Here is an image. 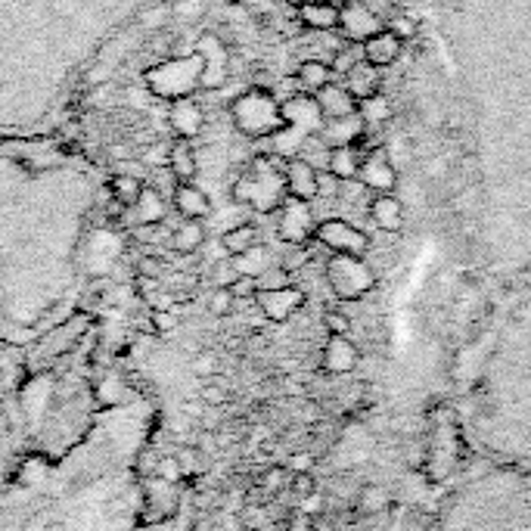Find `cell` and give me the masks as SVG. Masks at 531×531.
<instances>
[{
	"instance_id": "6da1fadb",
	"label": "cell",
	"mask_w": 531,
	"mask_h": 531,
	"mask_svg": "<svg viewBox=\"0 0 531 531\" xmlns=\"http://www.w3.org/2000/svg\"><path fill=\"white\" fill-rule=\"evenodd\" d=\"M100 196V171L63 140H0V333H31L69 305Z\"/></svg>"
},
{
	"instance_id": "7a4b0ae2",
	"label": "cell",
	"mask_w": 531,
	"mask_h": 531,
	"mask_svg": "<svg viewBox=\"0 0 531 531\" xmlns=\"http://www.w3.org/2000/svg\"><path fill=\"white\" fill-rule=\"evenodd\" d=\"M162 0H0V140L50 134L78 75Z\"/></svg>"
},
{
	"instance_id": "3957f363",
	"label": "cell",
	"mask_w": 531,
	"mask_h": 531,
	"mask_svg": "<svg viewBox=\"0 0 531 531\" xmlns=\"http://www.w3.org/2000/svg\"><path fill=\"white\" fill-rule=\"evenodd\" d=\"M231 122L243 137L248 140H267L277 137L286 127L280 100L265 87H248L246 93H239L231 103Z\"/></svg>"
},
{
	"instance_id": "277c9868",
	"label": "cell",
	"mask_w": 531,
	"mask_h": 531,
	"mask_svg": "<svg viewBox=\"0 0 531 531\" xmlns=\"http://www.w3.org/2000/svg\"><path fill=\"white\" fill-rule=\"evenodd\" d=\"M231 196L243 205H252L255 212L267 214L277 212L286 199V184H283V168H274V156H258L252 165L233 180Z\"/></svg>"
},
{
	"instance_id": "5b68a950",
	"label": "cell",
	"mask_w": 531,
	"mask_h": 531,
	"mask_svg": "<svg viewBox=\"0 0 531 531\" xmlns=\"http://www.w3.org/2000/svg\"><path fill=\"white\" fill-rule=\"evenodd\" d=\"M205 59L203 53L193 47L187 57L178 59H165L146 69V87H150L152 97L162 100H178V97H193L199 91V78H203Z\"/></svg>"
},
{
	"instance_id": "8992f818",
	"label": "cell",
	"mask_w": 531,
	"mask_h": 531,
	"mask_svg": "<svg viewBox=\"0 0 531 531\" xmlns=\"http://www.w3.org/2000/svg\"><path fill=\"white\" fill-rule=\"evenodd\" d=\"M326 283L335 292V299L354 301V299H364L370 289L376 286V274L361 255L333 252L326 261Z\"/></svg>"
},
{
	"instance_id": "52a82bcc",
	"label": "cell",
	"mask_w": 531,
	"mask_h": 531,
	"mask_svg": "<svg viewBox=\"0 0 531 531\" xmlns=\"http://www.w3.org/2000/svg\"><path fill=\"white\" fill-rule=\"evenodd\" d=\"M314 239H318L320 246H326L329 252H339V255H361V258H364L370 252V237L345 218L320 221V224L314 227Z\"/></svg>"
},
{
	"instance_id": "ba28073f",
	"label": "cell",
	"mask_w": 531,
	"mask_h": 531,
	"mask_svg": "<svg viewBox=\"0 0 531 531\" xmlns=\"http://www.w3.org/2000/svg\"><path fill=\"white\" fill-rule=\"evenodd\" d=\"M386 29L379 16L364 4V0H345L339 6V35L345 38L348 44H364L367 38H373L376 31Z\"/></svg>"
},
{
	"instance_id": "9c48e42d",
	"label": "cell",
	"mask_w": 531,
	"mask_h": 531,
	"mask_svg": "<svg viewBox=\"0 0 531 531\" xmlns=\"http://www.w3.org/2000/svg\"><path fill=\"white\" fill-rule=\"evenodd\" d=\"M280 212V239L289 246H305L308 239L314 237V227H318V221H314L311 214V203H305V199H292L286 196L283 205L277 208Z\"/></svg>"
},
{
	"instance_id": "30bf717a",
	"label": "cell",
	"mask_w": 531,
	"mask_h": 531,
	"mask_svg": "<svg viewBox=\"0 0 531 531\" xmlns=\"http://www.w3.org/2000/svg\"><path fill=\"white\" fill-rule=\"evenodd\" d=\"M283 109V131H299V140L305 144L308 137H318V131L324 127V116H320V106L314 100V93H299V97L280 103Z\"/></svg>"
},
{
	"instance_id": "8fae6325",
	"label": "cell",
	"mask_w": 531,
	"mask_h": 531,
	"mask_svg": "<svg viewBox=\"0 0 531 531\" xmlns=\"http://www.w3.org/2000/svg\"><path fill=\"white\" fill-rule=\"evenodd\" d=\"M196 50L203 53L205 69L203 78H199V91H218L227 82V72H231V57H227V47L218 35L205 31L203 38L196 41Z\"/></svg>"
},
{
	"instance_id": "7c38bea8",
	"label": "cell",
	"mask_w": 531,
	"mask_h": 531,
	"mask_svg": "<svg viewBox=\"0 0 531 531\" xmlns=\"http://www.w3.org/2000/svg\"><path fill=\"white\" fill-rule=\"evenodd\" d=\"M255 305L261 308L267 320L274 324H283V320L292 318L301 305H305V292L299 286H280V289H258L255 292Z\"/></svg>"
},
{
	"instance_id": "4fadbf2b",
	"label": "cell",
	"mask_w": 531,
	"mask_h": 531,
	"mask_svg": "<svg viewBox=\"0 0 531 531\" xmlns=\"http://www.w3.org/2000/svg\"><path fill=\"white\" fill-rule=\"evenodd\" d=\"M283 184H286V196L292 199H311L320 196V171L318 165H311L305 156H292L283 162Z\"/></svg>"
},
{
	"instance_id": "5bb4252c",
	"label": "cell",
	"mask_w": 531,
	"mask_h": 531,
	"mask_svg": "<svg viewBox=\"0 0 531 531\" xmlns=\"http://www.w3.org/2000/svg\"><path fill=\"white\" fill-rule=\"evenodd\" d=\"M318 137L326 150H335V146H361V150H364L367 125L358 112H354V116H345V118H329V122H324V127L318 131Z\"/></svg>"
},
{
	"instance_id": "9a60e30c",
	"label": "cell",
	"mask_w": 531,
	"mask_h": 531,
	"mask_svg": "<svg viewBox=\"0 0 531 531\" xmlns=\"http://www.w3.org/2000/svg\"><path fill=\"white\" fill-rule=\"evenodd\" d=\"M168 122H171V131L184 140H193L203 134L205 127V112L203 106L193 97H178L171 100V109H168Z\"/></svg>"
},
{
	"instance_id": "2e32d148",
	"label": "cell",
	"mask_w": 531,
	"mask_h": 531,
	"mask_svg": "<svg viewBox=\"0 0 531 531\" xmlns=\"http://www.w3.org/2000/svg\"><path fill=\"white\" fill-rule=\"evenodd\" d=\"M358 178H361V184L376 193H395V187H398V171H395V165L386 159V152H379V150L367 152Z\"/></svg>"
},
{
	"instance_id": "e0dca14e",
	"label": "cell",
	"mask_w": 531,
	"mask_h": 531,
	"mask_svg": "<svg viewBox=\"0 0 531 531\" xmlns=\"http://www.w3.org/2000/svg\"><path fill=\"white\" fill-rule=\"evenodd\" d=\"M361 47H364L361 53H364V59L370 65H376V69H388V65L398 63L401 50H405V41L395 38L388 29H382V31H376L373 38H367Z\"/></svg>"
},
{
	"instance_id": "ac0fdd59",
	"label": "cell",
	"mask_w": 531,
	"mask_h": 531,
	"mask_svg": "<svg viewBox=\"0 0 531 531\" xmlns=\"http://www.w3.org/2000/svg\"><path fill=\"white\" fill-rule=\"evenodd\" d=\"M314 100H318L324 122H329V118H345V116H354V112H358V100L348 93L345 84L333 82V84L320 87V91L314 93Z\"/></svg>"
},
{
	"instance_id": "d6986e66",
	"label": "cell",
	"mask_w": 531,
	"mask_h": 531,
	"mask_svg": "<svg viewBox=\"0 0 531 531\" xmlns=\"http://www.w3.org/2000/svg\"><path fill=\"white\" fill-rule=\"evenodd\" d=\"M171 199H174V208L190 221H203L212 214V199H208V193L203 187L190 184V180H180V184L174 187Z\"/></svg>"
},
{
	"instance_id": "ffe728a7",
	"label": "cell",
	"mask_w": 531,
	"mask_h": 531,
	"mask_svg": "<svg viewBox=\"0 0 531 531\" xmlns=\"http://www.w3.org/2000/svg\"><path fill=\"white\" fill-rule=\"evenodd\" d=\"M370 221L379 231L398 233L405 227V205H401V199L395 193H376V199L370 203Z\"/></svg>"
},
{
	"instance_id": "44dd1931",
	"label": "cell",
	"mask_w": 531,
	"mask_h": 531,
	"mask_svg": "<svg viewBox=\"0 0 531 531\" xmlns=\"http://www.w3.org/2000/svg\"><path fill=\"white\" fill-rule=\"evenodd\" d=\"M358 361V345L348 335H329V342L324 345V367L329 373H352Z\"/></svg>"
},
{
	"instance_id": "7402d4cb",
	"label": "cell",
	"mask_w": 531,
	"mask_h": 531,
	"mask_svg": "<svg viewBox=\"0 0 531 531\" xmlns=\"http://www.w3.org/2000/svg\"><path fill=\"white\" fill-rule=\"evenodd\" d=\"M345 87H348V93L361 103V100H370L373 93H379L382 75L376 65L367 63V59H358V63L345 72Z\"/></svg>"
},
{
	"instance_id": "603a6c76",
	"label": "cell",
	"mask_w": 531,
	"mask_h": 531,
	"mask_svg": "<svg viewBox=\"0 0 531 531\" xmlns=\"http://www.w3.org/2000/svg\"><path fill=\"white\" fill-rule=\"evenodd\" d=\"M367 152L361 146H335L326 156V174L335 180H354L361 174Z\"/></svg>"
},
{
	"instance_id": "cb8c5ba5",
	"label": "cell",
	"mask_w": 531,
	"mask_h": 531,
	"mask_svg": "<svg viewBox=\"0 0 531 531\" xmlns=\"http://www.w3.org/2000/svg\"><path fill=\"white\" fill-rule=\"evenodd\" d=\"M299 19L311 31H335L339 29V6L320 4V0H305V4H299Z\"/></svg>"
},
{
	"instance_id": "d4e9b609",
	"label": "cell",
	"mask_w": 531,
	"mask_h": 531,
	"mask_svg": "<svg viewBox=\"0 0 531 531\" xmlns=\"http://www.w3.org/2000/svg\"><path fill=\"white\" fill-rule=\"evenodd\" d=\"M168 171L174 174L178 180H193L199 174V159H196V150L190 146V140L178 137L171 146H168Z\"/></svg>"
},
{
	"instance_id": "484cf974",
	"label": "cell",
	"mask_w": 531,
	"mask_h": 531,
	"mask_svg": "<svg viewBox=\"0 0 531 531\" xmlns=\"http://www.w3.org/2000/svg\"><path fill=\"white\" fill-rule=\"evenodd\" d=\"M134 212H137L140 224L156 227V224H162V221L168 218V203L162 199V193H159L156 187L144 184V193H140V199L134 203Z\"/></svg>"
},
{
	"instance_id": "4316f807",
	"label": "cell",
	"mask_w": 531,
	"mask_h": 531,
	"mask_svg": "<svg viewBox=\"0 0 531 531\" xmlns=\"http://www.w3.org/2000/svg\"><path fill=\"white\" fill-rule=\"evenodd\" d=\"M333 65L324 63V59H305V63L299 65V72H295V78H299V84L305 87V93H318L320 87L333 84Z\"/></svg>"
},
{
	"instance_id": "83f0119b",
	"label": "cell",
	"mask_w": 531,
	"mask_h": 531,
	"mask_svg": "<svg viewBox=\"0 0 531 531\" xmlns=\"http://www.w3.org/2000/svg\"><path fill=\"white\" fill-rule=\"evenodd\" d=\"M203 243H205V224H199V221L187 218L184 224L174 227V233H171L174 252L193 255V252H199V248H203Z\"/></svg>"
},
{
	"instance_id": "f1b7e54d",
	"label": "cell",
	"mask_w": 531,
	"mask_h": 531,
	"mask_svg": "<svg viewBox=\"0 0 531 531\" xmlns=\"http://www.w3.org/2000/svg\"><path fill=\"white\" fill-rule=\"evenodd\" d=\"M140 193H144V180H140L137 174H112V180H109L112 203H118L122 208H134Z\"/></svg>"
},
{
	"instance_id": "f546056e",
	"label": "cell",
	"mask_w": 531,
	"mask_h": 531,
	"mask_svg": "<svg viewBox=\"0 0 531 531\" xmlns=\"http://www.w3.org/2000/svg\"><path fill=\"white\" fill-rule=\"evenodd\" d=\"M231 258H233V265H237L239 277H255V280H258L261 274L271 267V255H267L265 246H252V248H246V252H239V255H231Z\"/></svg>"
},
{
	"instance_id": "4dcf8cb0",
	"label": "cell",
	"mask_w": 531,
	"mask_h": 531,
	"mask_svg": "<svg viewBox=\"0 0 531 531\" xmlns=\"http://www.w3.org/2000/svg\"><path fill=\"white\" fill-rule=\"evenodd\" d=\"M358 116L364 118V125H367V131L370 127H382L392 118V103H388V97L386 93H373L370 100H361L358 103Z\"/></svg>"
},
{
	"instance_id": "1f68e13d",
	"label": "cell",
	"mask_w": 531,
	"mask_h": 531,
	"mask_svg": "<svg viewBox=\"0 0 531 531\" xmlns=\"http://www.w3.org/2000/svg\"><path fill=\"white\" fill-rule=\"evenodd\" d=\"M252 246H258V227L255 224H237L221 237V248H224V255H239Z\"/></svg>"
},
{
	"instance_id": "d6a6232c",
	"label": "cell",
	"mask_w": 531,
	"mask_h": 531,
	"mask_svg": "<svg viewBox=\"0 0 531 531\" xmlns=\"http://www.w3.org/2000/svg\"><path fill=\"white\" fill-rule=\"evenodd\" d=\"M286 485H289V469L286 466H267L258 479V488H265L267 497H277Z\"/></svg>"
},
{
	"instance_id": "836d02e7",
	"label": "cell",
	"mask_w": 531,
	"mask_h": 531,
	"mask_svg": "<svg viewBox=\"0 0 531 531\" xmlns=\"http://www.w3.org/2000/svg\"><path fill=\"white\" fill-rule=\"evenodd\" d=\"M237 277H239V271H237V265H233L231 255H227V258H218V261L212 265V283H214V286L231 289L233 283H237Z\"/></svg>"
},
{
	"instance_id": "e575fe53",
	"label": "cell",
	"mask_w": 531,
	"mask_h": 531,
	"mask_svg": "<svg viewBox=\"0 0 531 531\" xmlns=\"http://www.w3.org/2000/svg\"><path fill=\"white\" fill-rule=\"evenodd\" d=\"M233 305H237V299H233L231 289L214 286L212 295H208V314H212V318H227V314L233 311Z\"/></svg>"
},
{
	"instance_id": "d590c367",
	"label": "cell",
	"mask_w": 531,
	"mask_h": 531,
	"mask_svg": "<svg viewBox=\"0 0 531 531\" xmlns=\"http://www.w3.org/2000/svg\"><path fill=\"white\" fill-rule=\"evenodd\" d=\"M386 503H388L386 491L376 488V485H367L364 491H361V497H358L361 513H379V509H386Z\"/></svg>"
},
{
	"instance_id": "8d00e7d4",
	"label": "cell",
	"mask_w": 531,
	"mask_h": 531,
	"mask_svg": "<svg viewBox=\"0 0 531 531\" xmlns=\"http://www.w3.org/2000/svg\"><path fill=\"white\" fill-rule=\"evenodd\" d=\"M199 398H203L205 407H224L231 401V388L221 386V382H208V386L199 388Z\"/></svg>"
},
{
	"instance_id": "74e56055",
	"label": "cell",
	"mask_w": 531,
	"mask_h": 531,
	"mask_svg": "<svg viewBox=\"0 0 531 531\" xmlns=\"http://www.w3.org/2000/svg\"><path fill=\"white\" fill-rule=\"evenodd\" d=\"M184 475V469H180L178 457H159V469H156V479H162L165 485H174V482Z\"/></svg>"
},
{
	"instance_id": "f35d334b",
	"label": "cell",
	"mask_w": 531,
	"mask_h": 531,
	"mask_svg": "<svg viewBox=\"0 0 531 531\" xmlns=\"http://www.w3.org/2000/svg\"><path fill=\"white\" fill-rule=\"evenodd\" d=\"M218 354L214 352H199L196 358H193V373L196 376H218Z\"/></svg>"
},
{
	"instance_id": "ab89813d",
	"label": "cell",
	"mask_w": 531,
	"mask_h": 531,
	"mask_svg": "<svg viewBox=\"0 0 531 531\" xmlns=\"http://www.w3.org/2000/svg\"><path fill=\"white\" fill-rule=\"evenodd\" d=\"M150 326L156 329V333H171V329L178 326V318H174V311H168V308H152Z\"/></svg>"
},
{
	"instance_id": "60d3db41",
	"label": "cell",
	"mask_w": 531,
	"mask_h": 531,
	"mask_svg": "<svg viewBox=\"0 0 531 531\" xmlns=\"http://www.w3.org/2000/svg\"><path fill=\"white\" fill-rule=\"evenodd\" d=\"M386 29L392 31L395 38H401V41H410V38L416 35V25H413V19H407V16H395V19H388V22H386Z\"/></svg>"
},
{
	"instance_id": "b9f144b4",
	"label": "cell",
	"mask_w": 531,
	"mask_h": 531,
	"mask_svg": "<svg viewBox=\"0 0 531 531\" xmlns=\"http://www.w3.org/2000/svg\"><path fill=\"white\" fill-rule=\"evenodd\" d=\"M280 286H289V274L283 267H267L258 277V289H280Z\"/></svg>"
},
{
	"instance_id": "7bdbcfd3",
	"label": "cell",
	"mask_w": 531,
	"mask_h": 531,
	"mask_svg": "<svg viewBox=\"0 0 531 531\" xmlns=\"http://www.w3.org/2000/svg\"><path fill=\"white\" fill-rule=\"evenodd\" d=\"M324 326L329 329V335H348V329H352V320H348L342 311H326L324 314Z\"/></svg>"
},
{
	"instance_id": "ee69618b",
	"label": "cell",
	"mask_w": 531,
	"mask_h": 531,
	"mask_svg": "<svg viewBox=\"0 0 531 531\" xmlns=\"http://www.w3.org/2000/svg\"><path fill=\"white\" fill-rule=\"evenodd\" d=\"M286 469H289V475L311 473V469H314V454H308V450H295V454L289 457Z\"/></svg>"
},
{
	"instance_id": "f6af8a7d",
	"label": "cell",
	"mask_w": 531,
	"mask_h": 531,
	"mask_svg": "<svg viewBox=\"0 0 531 531\" xmlns=\"http://www.w3.org/2000/svg\"><path fill=\"white\" fill-rule=\"evenodd\" d=\"M137 277L162 280V277H165V261H162V258H140V265H137Z\"/></svg>"
},
{
	"instance_id": "bcb514c9",
	"label": "cell",
	"mask_w": 531,
	"mask_h": 531,
	"mask_svg": "<svg viewBox=\"0 0 531 531\" xmlns=\"http://www.w3.org/2000/svg\"><path fill=\"white\" fill-rule=\"evenodd\" d=\"M233 299H255V292H258V280L255 277H237V283L231 286Z\"/></svg>"
},
{
	"instance_id": "7dc6e473",
	"label": "cell",
	"mask_w": 531,
	"mask_h": 531,
	"mask_svg": "<svg viewBox=\"0 0 531 531\" xmlns=\"http://www.w3.org/2000/svg\"><path fill=\"white\" fill-rule=\"evenodd\" d=\"M320 509H324V494H320V491H314V494H308V497H299V513H305L314 519Z\"/></svg>"
},
{
	"instance_id": "c3c4849f",
	"label": "cell",
	"mask_w": 531,
	"mask_h": 531,
	"mask_svg": "<svg viewBox=\"0 0 531 531\" xmlns=\"http://www.w3.org/2000/svg\"><path fill=\"white\" fill-rule=\"evenodd\" d=\"M289 485H292V491L299 497H308V494H314V491H318V485H314V479H311V473L292 475V479H289Z\"/></svg>"
},
{
	"instance_id": "681fc988",
	"label": "cell",
	"mask_w": 531,
	"mask_h": 531,
	"mask_svg": "<svg viewBox=\"0 0 531 531\" xmlns=\"http://www.w3.org/2000/svg\"><path fill=\"white\" fill-rule=\"evenodd\" d=\"M205 413V405H203V398L199 401H184V416L187 420H196L199 422V416Z\"/></svg>"
},
{
	"instance_id": "f907efd6",
	"label": "cell",
	"mask_w": 531,
	"mask_h": 531,
	"mask_svg": "<svg viewBox=\"0 0 531 531\" xmlns=\"http://www.w3.org/2000/svg\"><path fill=\"white\" fill-rule=\"evenodd\" d=\"M289 531H314V519L305 513L292 516V522H289Z\"/></svg>"
},
{
	"instance_id": "816d5d0a",
	"label": "cell",
	"mask_w": 531,
	"mask_h": 531,
	"mask_svg": "<svg viewBox=\"0 0 531 531\" xmlns=\"http://www.w3.org/2000/svg\"><path fill=\"white\" fill-rule=\"evenodd\" d=\"M137 289H140V295H144V299H150V295L159 289V280H152V277H137Z\"/></svg>"
},
{
	"instance_id": "f5cc1de1",
	"label": "cell",
	"mask_w": 531,
	"mask_h": 531,
	"mask_svg": "<svg viewBox=\"0 0 531 531\" xmlns=\"http://www.w3.org/2000/svg\"><path fill=\"white\" fill-rule=\"evenodd\" d=\"M190 531H214V522L208 519L205 513H199V516H196V522H193V528H190Z\"/></svg>"
},
{
	"instance_id": "db71d44e",
	"label": "cell",
	"mask_w": 531,
	"mask_h": 531,
	"mask_svg": "<svg viewBox=\"0 0 531 531\" xmlns=\"http://www.w3.org/2000/svg\"><path fill=\"white\" fill-rule=\"evenodd\" d=\"M320 4H335V6H342L345 0H320Z\"/></svg>"
},
{
	"instance_id": "11a10c76",
	"label": "cell",
	"mask_w": 531,
	"mask_h": 531,
	"mask_svg": "<svg viewBox=\"0 0 531 531\" xmlns=\"http://www.w3.org/2000/svg\"><path fill=\"white\" fill-rule=\"evenodd\" d=\"M227 4H246V0H227Z\"/></svg>"
},
{
	"instance_id": "9f6ffc18",
	"label": "cell",
	"mask_w": 531,
	"mask_h": 531,
	"mask_svg": "<svg viewBox=\"0 0 531 531\" xmlns=\"http://www.w3.org/2000/svg\"><path fill=\"white\" fill-rule=\"evenodd\" d=\"M289 4H295V6H299V4H305V0H289Z\"/></svg>"
}]
</instances>
